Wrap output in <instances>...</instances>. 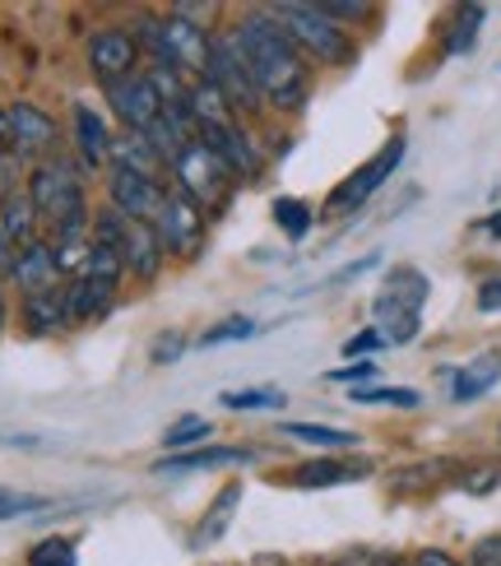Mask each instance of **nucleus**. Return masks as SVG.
<instances>
[{
	"label": "nucleus",
	"instance_id": "obj_44",
	"mask_svg": "<svg viewBox=\"0 0 501 566\" xmlns=\"http://www.w3.org/2000/svg\"><path fill=\"white\" fill-rule=\"evenodd\" d=\"M0 321H6V302H0Z\"/></svg>",
	"mask_w": 501,
	"mask_h": 566
},
{
	"label": "nucleus",
	"instance_id": "obj_33",
	"mask_svg": "<svg viewBox=\"0 0 501 566\" xmlns=\"http://www.w3.org/2000/svg\"><path fill=\"white\" fill-rule=\"evenodd\" d=\"M46 497H33V492H14V488H0V521H23V515H42Z\"/></svg>",
	"mask_w": 501,
	"mask_h": 566
},
{
	"label": "nucleus",
	"instance_id": "obj_28",
	"mask_svg": "<svg viewBox=\"0 0 501 566\" xmlns=\"http://www.w3.org/2000/svg\"><path fill=\"white\" fill-rule=\"evenodd\" d=\"M274 223L289 242H302L306 232H312V205L298 200V196H279L274 200Z\"/></svg>",
	"mask_w": 501,
	"mask_h": 566
},
{
	"label": "nucleus",
	"instance_id": "obj_16",
	"mask_svg": "<svg viewBox=\"0 0 501 566\" xmlns=\"http://www.w3.org/2000/svg\"><path fill=\"white\" fill-rule=\"evenodd\" d=\"M6 126H10L6 145H10L19 158L46 154V149L56 145V122H52V116H46L42 107H33V103H14V107L6 112Z\"/></svg>",
	"mask_w": 501,
	"mask_h": 566
},
{
	"label": "nucleus",
	"instance_id": "obj_20",
	"mask_svg": "<svg viewBox=\"0 0 501 566\" xmlns=\"http://www.w3.org/2000/svg\"><path fill=\"white\" fill-rule=\"evenodd\" d=\"M0 232L10 238V247H14V251L42 242V238H38V209H33L29 191H23V196H19V191L0 196Z\"/></svg>",
	"mask_w": 501,
	"mask_h": 566
},
{
	"label": "nucleus",
	"instance_id": "obj_6",
	"mask_svg": "<svg viewBox=\"0 0 501 566\" xmlns=\"http://www.w3.org/2000/svg\"><path fill=\"white\" fill-rule=\"evenodd\" d=\"M98 242H107L116 255H122L126 274H139V279H154L158 265H163V242L154 223H139V219H126L122 209H103L98 214Z\"/></svg>",
	"mask_w": 501,
	"mask_h": 566
},
{
	"label": "nucleus",
	"instance_id": "obj_32",
	"mask_svg": "<svg viewBox=\"0 0 501 566\" xmlns=\"http://www.w3.org/2000/svg\"><path fill=\"white\" fill-rule=\"evenodd\" d=\"M255 335V321L251 316H223L219 325H209L200 335V348H223V344H242Z\"/></svg>",
	"mask_w": 501,
	"mask_h": 566
},
{
	"label": "nucleus",
	"instance_id": "obj_45",
	"mask_svg": "<svg viewBox=\"0 0 501 566\" xmlns=\"http://www.w3.org/2000/svg\"><path fill=\"white\" fill-rule=\"evenodd\" d=\"M386 566H399V562H386Z\"/></svg>",
	"mask_w": 501,
	"mask_h": 566
},
{
	"label": "nucleus",
	"instance_id": "obj_12",
	"mask_svg": "<svg viewBox=\"0 0 501 566\" xmlns=\"http://www.w3.org/2000/svg\"><path fill=\"white\" fill-rule=\"evenodd\" d=\"M107 107L116 112V122H122L126 130H135V135H149L163 122V103H158L149 75H131L122 84H112L107 88Z\"/></svg>",
	"mask_w": 501,
	"mask_h": 566
},
{
	"label": "nucleus",
	"instance_id": "obj_5",
	"mask_svg": "<svg viewBox=\"0 0 501 566\" xmlns=\"http://www.w3.org/2000/svg\"><path fill=\"white\" fill-rule=\"evenodd\" d=\"M274 19L289 29V38L302 46V52H312L316 61H330V65L353 61V42L340 29V19L325 14V6H302V0H289V6L274 10Z\"/></svg>",
	"mask_w": 501,
	"mask_h": 566
},
{
	"label": "nucleus",
	"instance_id": "obj_41",
	"mask_svg": "<svg viewBox=\"0 0 501 566\" xmlns=\"http://www.w3.org/2000/svg\"><path fill=\"white\" fill-rule=\"evenodd\" d=\"M10 139V126H6V112H0V145H6Z\"/></svg>",
	"mask_w": 501,
	"mask_h": 566
},
{
	"label": "nucleus",
	"instance_id": "obj_10",
	"mask_svg": "<svg viewBox=\"0 0 501 566\" xmlns=\"http://www.w3.org/2000/svg\"><path fill=\"white\" fill-rule=\"evenodd\" d=\"M154 232H158V242L163 251H173V255H196L200 242H205V209L190 200L186 191H167L163 209H158V219H154Z\"/></svg>",
	"mask_w": 501,
	"mask_h": 566
},
{
	"label": "nucleus",
	"instance_id": "obj_43",
	"mask_svg": "<svg viewBox=\"0 0 501 566\" xmlns=\"http://www.w3.org/2000/svg\"><path fill=\"white\" fill-rule=\"evenodd\" d=\"M265 566H289V562H279V557H270V562H265Z\"/></svg>",
	"mask_w": 501,
	"mask_h": 566
},
{
	"label": "nucleus",
	"instance_id": "obj_14",
	"mask_svg": "<svg viewBox=\"0 0 501 566\" xmlns=\"http://www.w3.org/2000/svg\"><path fill=\"white\" fill-rule=\"evenodd\" d=\"M135 61H139V46L126 29H103V33L88 38V65H93V75L103 80V88L131 80Z\"/></svg>",
	"mask_w": 501,
	"mask_h": 566
},
{
	"label": "nucleus",
	"instance_id": "obj_27",
	"mask_svg": "<svg viewBox=\"0 0 501 566\" xmlns=\"http://www.w3.org/2000/svg\"><path fill=\"white\" fill-rule=\"evenodd\" d=\"M483 19H488L483 6H460V10H456V29H450V38H446V52H450V56H469L473 42H479Z\"/></svg>",
	"mask_w": 501,
	"mask_h": 566
},
{
	"label": "nucleus",
	"instance_id": "obj_7",
	"mask_svg": "<svg viewBox=\"0 0 501 566\" xmlns=\"http://www.w3.org/2000/svg\"><path fill=\"white\" fill-rule=\"evenodd\" d=\"M149 42H154V56L158 65H173V70H190V75L209 80V65H213V42L209 33L200 29L196 19L186 14H167L149 29Z\"/></svg>",
	"mask_w": 501,
	"mask_h": 566
},
{
	"label": "nucleus",
	"instance_id": "obj_1",
	"mask_svg": "<svg viewBox=\"0 0 501 566\" xmlns=\"http://www.w3.org/2000/svg\"><path fill=\"white\" fill-rule=\"evenodd\" d=\"M232 38L242 46L260 93L283 112H298L306 103V61H302V46L289 38V29L274 19V10L247 14L232 29Z\"/></svg>",
	"mask_w": 501,
	"mask_h": 566
},
{
	"label": "nucleus",
	"instance_id": "obj_23",
	"mask_svg": "<svg viewBox=\"0 0 501 566\" xmlns=\"http://www.w3.org/2000/svg\"><path fill=\"white\" fill-rule=\"evenodd\" d=\"M237 502H242V483H223V492L213 497V506L205 511V521L196 525V534H190V544L196 548L219 544V538L228 534V525H232V515H237Z\"/></svg>",
	"mask_w": 501,
	"mask_h": 566
},
{
	"label": "nucleus",
	"instance_id": "obj_4",
	"mask_svg": "<svg viewBox=\"0 0 501 566\" xmlns=\"http://www.w3.org/2000/svg\"><path fill=\"white\" fill-rule=\"evenodd\" d=\"M122 279H126L122 255H116L107 242L93 238L84 270L70 279V289H65V316H70V321H93V316H103L107 306H112V297H116V289H122Z\"/></svg>",
	"mask_w": 501,
	"mask_h": 566
},
{
	"label": "nucleus",
	"instance_id": "obj_24",
	"mask_svg": "<svg viewBox=\"0 0 501 566\" xmlns=\"http://www.w3.org/2000/svg\"><path fill=\"white\" fill-rule=\"evenodd\" d=\"M70 316H65V289L61 293H42V297H23V329L29 335H52L61 329Z\"/></svg>",
	"mask_w": 501,
	"mask_h": 566
},
{
	"label": "nucleus",
	"instance_id": "obj_17",
	"mask_svg": "<svg viewBox=\"0 0 501 566\" xmlns=\"http://www.w3.org/2000/svg\"><path fill=\"white\" fill-rule=\"evenodd\" d=\"M247 446H196V451H173L154 464V474H200V469H223V464H247Z\"/></svg>",
	"mask_w": 501,
	"mask_h": 566
},
{
	"label": "nucleus",
	"instance_id": "obj_21",
	"mask_svg": "<svg viewBox=\"0 0 501 566\" xmlns=\"http://www.w3.org/2000/svg\"><path fill=\"white\" fill-rule=\"evenodd\" d=\"M75 139H80V158L88 168H103L112 158V130L88 103H75Z\"/></svg>",
	"mask_w": 501,
	"mask_h": 566
},
{
	"label": "nucleus",
	"instance_id": "obj_26",
	"mask_svg": "<svg viewBox=\"0 0 501 566\" xmlns=\"http://www.w3.org/2000/svg\"><path fill=\"white\" fill-rule=\"evenodd\" d=\"M348 399L353 405H367V409H418L422 405V395L418 390H409V386H357V390H348Z\"/></svg>",
	"mask_w": 501,
	"mask_h": 566
},
{
	"label": "nucleus",
	"instance_id": "obj_19",
	"mask_svg": "<svg viewBox=\"0 0 501 566\" xmlns=\"http://www.w3.org/2000/svg\"><path fill=\"white\" fill-rule=\"evenodd\" d=\"M107 168H122V172H135V177H158L163 158H158V149L149 145L145 135L116 130V135H112V158H107Z\"/></svg>",
	"mask_w": 501,
	"mask_h": 566
},
{
	"label": "nucleus",
	"instance_id": "obj_39",
	"mask_svg": "<svg viewBox=\"0 0 501 566\" xmlns=\"http://www.w3.org/2000/svg\"><path fill=\"white\" fill-rule=\"evenodd\" d=\"M414 566H460L456 557H450V553H437V548H422L418 557H414Z\"/></svg>",
	"mask_w": 501,
	"mask_h": 566
},
{
	"label": "nucleus",
	"instance_id": "obj_18",
	"mask_svg": "<svg viewBox=\"0 0 501 566\" xmlns=\"http://www.w3.org/2000/svg\"><path fill=\"white\" fill-rule=\"evenodd\" d=\"M497 381H501V353H479V358L465 363L460 371H450V399L469 405V399H483Z\"/></svg>",
	"mask_w": 501,
	"mask_h": 566
},
{
	"label": "nucleus",
	"instance_id": "obj_11",
	"mask_svg": "<svg viewBox=\"0 0 501 566\" xmlns=\"http://www.w3.org/2000/svg\"><path fill=\"white\" fill-rule=\"evenodd\" d=\"M209 84L219 88L232 107H247V112H255V107H260V98H265V93H260V84H255V75H251L247 56H242V46H237V38H232V33H223L219 42H213Z\"/></svg>",
	"mask_w": 501,
	"mask_h": 566
},
{
	"label": "nucleus",
	"instance_id": "obj_30",
	"mask_svg": "<svg viewBox=\"0 0 501 566\" xmlns=\"http://www.w3.org/2000/svg\"><path fill=\"white\" fill-rule=\"evenodd\" d=\"M209 418H200V413H186V418H177L173 428L163 432V446L167 451H196L200 441H209Z\"/></svg>",
	"mask_w": 501,
	"mask_h": 566
},
{
	"label": "nucleus",
	"instance_id": "obj_35",
	"mask_svg": "<svg viewBox=\"0 0 501 566\" xmlns=\"http://www.w3.org/2000/svg\"><path fill=\"white\" fill-rule=\"evenodd\" d=\"M181 353H186V339H181V335H173V329L154 339V363H177Z\"/></svg>",
	"mask_w": 501,
	"mask_h": 566
},
{
	"label": "nucleus",
	"instance_id": "obj_40",
	"mask_svg": "<svg viewBox=\"0 0 501 566\" xmlns=\"http://www.w3.org/2000/svg\"><path fill=\"white\" fill-rule=\"evenodd\" d=\"M473 566H501V538H488L479 557H473Z\"/></svg>",
	"mask_w": 501,
	"mask_h": 566
},
{
	"label": "nucleus",
	"instance_id": "obj_9",
	"mask_svg": "<svg viewBox=\"0 0 501 566\" xmlns=\"http://www.w3.org/2000/svg\"><path fill=\"white\" fill-rule=\"evenodd\" d=\"M404 149H409V139H404V135H390L386 145H380V149H376L348 181L334 186V191H330V209H334V214H353V209H363V205L380 191V186L395 177V168L404 163Z\"/></svg>",
	"mask_w": 501,
	"mask_h": 566
},
{
	"label": "nucleus",
	"instance_id": "obj_25",
	"mask_svg": "<svg viewBox=\"0 0 501 566\" xmlns=\"http://www.w3.org/2000/svg\"><path fill=\"white\" fill-rule=\"evenodd\" d=\"M283 437H293L302 446H321V451H353L357 446V432L325 428V422H283Z\"/></svg>",
	"mask_w": 501,
	"mask_h": 566
},
{
	"label": "nucleus",
	"instance_id": "obj_29",
	"mask_svg": "<svg viewBox=\"0 0 501 566\" xmlns=\"http://www.w3.org/2000/svg\"><path fill=\"white\" fill-rule=\"evenodd\" d=\"M29 566H80V548L70 534H46L29 548Z\"/></svg>",
	"mask_w": 501,
	"mask_h": 566
},
{
	"label": "nucleus",
	"instance_id": "obj_13",
	"mask_svg": "<svg viewBox=\"0 0 501 566\" xmlns=\"http://www.w3.org/2000/svg\"><path fill=\"white\" fill-rule=\"evenodd\" d=\"M107 191H112V209H122L126 219H139V223H154L167 200V186L158 177H135L122 168H107Z\"/></svg>",
	"mask_w": 501,
	"mask_h": 566
},
{
	"label": "nucleus",
	"instance_id": "obj_8",
	"mask_svg": "<svg viewBox=\"0 0 501 566\" xmlns=\"http://www.w3.org/2000/svg\"><path fill=\"white\" fill-rule=\"evenodd\" d=\"M173 172H177V191H186L190 200H196V205L205 209V214H209V209H219V205L228 200L232 168H228V163L205 145L200 135L190 139V145L173 158Z\"/></svg>",
	"mask_w": 501,
	"mask_h": 566
},
{
	"label": "nucleus",
	"instance_id": "obj_42",
	"mask_svg": "<svg viewBox=\"0 0 501 566\" xmlns=\"http://www.w3.org/2000/svg\"><path fill=\"white\" fill-rule=\"evenodd\" d=\"M488 232H497V238H501V214H497V219H488Z\"/></svg>",
	"mask_w": 501,
	"mask_h": 566
},
{
	"label": "nucleus",
	"instance_id": "obj_3",
	"mask_svg": "<svg viewBox=\"0 0 501 566\" xmlns=\"http://www.w3.org/2000/svg\"><path fill=\"white\" fill-rule=\"evenodd\" d=\"M432 293L422 270L414 265H399L380 279V293L372 302V316H376V329L386 344H409L418 329H422V302Z\"/></svg>",
	"mask_w": 501,
	"mask_h": 566
},
{
	"label": "nucleus",
	"instance_id": "obj_31",
	"mask_svg": "<svg viewBox=\"0 0 501 566\" xmlns=\"http://www.w3.org/2000/svg\"><path fill=\"white\" fill-rule=\"evenodd\" d=\"M289 405V395L274 390V386H251V390H228L223 395V409L232 413H247V409H283Z\"/></svg>",
	"mask_w": 501,
	"mask_h": 566
},
{
	"label": "nucleus",
	"instance_id": "obj_15",
	"mask_svg": "<svg viewBox=\"0 0 501 566\" xmlns=\"http://www.w3.org/2000/svg\"><path fill=\"white\" fill-rule=\"evenodd\" d=\"M10 279L19 283L23 297H42V293H61V265H56V251L52 242H33L14 251V265H10Z\"/></svg>",
	"mask_w": 501,
	"mask_h": 566
},
{
	"label": "nucleus",
	"instance_id": "obj_22",
	"mask_svg": "<svg viewBox=\"0 0 501 566\" xmlns=\"http://www.w3.org/2000/svg\"><path fill=\"white\" fill-rule=\"evenodd\" d=\"M367 474H372L367 460H316V464H302L293 474V483L298 488H344V483H357Z\"/></svg>",
	"mask_w": 501,
	"mask_h": 566
},
{
	"label": "nucleus",
	"instance_id": "obj_36",
	"mask_svg": "<svg viewBox=\"0 0 501 566\" xmlns=\"http://www.w3.org/2000/svg\"><path fill=\"white\" fill-rule=\"evenodd\" d=\"M372 376H376V363H348V367H334L330 381H357L363 386V381H372Z\"/></svg>",
	"mask_w": 501,
	"mask_h": 566
},
{
	"label": "nucleus",
	"instance_id": "obj_37",
	"mask_svg": "<svg viewBox=\"0 0 501 566\" xmlns=\"http://www.w3.org/2000/svg\"><path fill=\"white\" fill-rule=\"evenodd\" d=\"M479 312H488V316H497V312H501V274H497V279H488L483 289H479Z\"/></svg>",
	"mask_w": 501,
	"mask_h": 566
},
{
	"label": "nucleus",
	"instance_id": "obj_2",
	"mask_svg": "<svg viewBox=\"0 0 501 566\" xmlns=\"http://www.w3.org/2000/svg\"><path fill=\"white\" fill-rule=\"evenodd\" d=\"M29 200L38 209V223H46L56 232V242H88L84 238V181L75 168H65V163H42L33 168L29 177Z\"/></svg>",
	"mask_w": 501,
	"mask_h": 566
},
{
	"label": "nucleus",
	"instance_id": "obj_34",
	"mask_svg": "<svg viewBox=\"0 0 501 566\" xmlns=\"http://www.w3.org/2000/svg\"><path fill=\"white\" fill-rule=\"evenodd\" d=\"M376 348H386V339H380V329L376 325H367V329H357V335L340 348L348 363H367V353H376Z\"/></svg>",
	"mask_w": 501,
	"mask_h": 566
},
{
	"label": "nucleus",
	"instance_id": "obj_38",
	"mask_svg": "<svg viewBox=\"0 0 501 566\" xmlns=\"http://www.w3.org/2000/svg\"><path fill=\"white\" fill-rule=\"evenodd\" d=\"M376 265H380V255H363V261H353V265H344L340 274H334V283H348V279L367 274V270H376Z\"/></svg>",
	"mask_w": 501,
	"mask_h": 566
}]
</instances>
